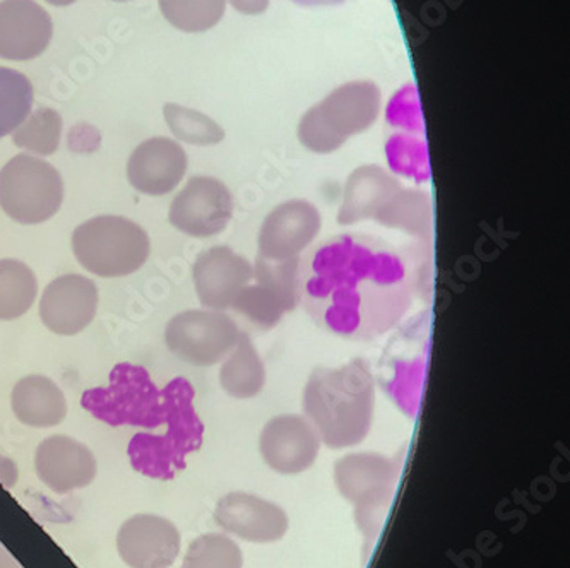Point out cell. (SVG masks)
Segmentation results:
<instances>
[{"instance_id":"27","label":"cell","mask_w":570,"mask_h":568,"mask_svg":"<svg viewBox=\"0 0 570 568\" xmlns=\"http://www.w3.org/2000/svg\"><path fill=\"white\" fill-rule=\"evenodd\" d=\"M33 85L19 70L0 67V139L14 133L33 108Z\"/></svg>"},{"instance_id":"28","label":"cell","mask_w":570,"mask_h":568,"mask_svg":"<svg viewBox=\"0 0 570 568\" xmlns=\"http://www.w3.org/2000/svg\"><path fill=\"white\" fill-rule=\"evenodd\" d=\"M158 4L171 27L186 33L212 30L226 11V0H158Z\"/></svg>"},{"instance_id":"26","label":"cell","mask_w":570,"mask_h":568,"mask_svg":"<svg viewBox=\"0 0 570 568\" xmlns=\"http://www.w3.org/2000/svg\"><path fill=\"white\" fill-rule=\"evenodd\" d=\"M62 117L52 108L31 111L27 120L12 133V143L33 156H52L60 146Z\"/></svg>"},{"instance_id":"34","label":"cell","mask_w":570,"mask_h":568,"mask_svg":"<svg viewBox=\"0 0 570 568\" xmlns=\"http://www.w3.org/2000/svg\"><path fill=\"white\" fill-rule=\"evenodd\" d=\"M235 11L245 16L263 14L269 8L271 0H228Z\"/></svg>"},{"instance_id":"11","label":"cell","mask_w":570,"mask_h":568,"mask_svg":"<svg viewBox=\"0 0 570 568\" xmlns=\"http://www.w3.org/2000/svg\"><path fill=\"white\" fill-rule=\"evenodd\" d=\"M240 334L230 315L200 309L171 317L165 327V343L181 362L213 366L237 346Z\"/></svg>"},{"instance_id":"4","label":"cell","mask_w":570,"mask_h":568,"mask_svg":"<svg viewBox=\"0 0 570 568\" xmlns=\"http://www.w3.org/2000/svg\"><path fill=\"white\" fill-rule=\"evenodd\" d=\"M174 395L175 379L158 389L145 366L119 363L111 370L108 385L82 392L81 407L110 427L156 430L167 424Z\"/></svg>"},{"instance_id":"6","label":"cell","mask_w":570,"mask_h":568,"mask_svg":"<svg viewBox=\"0 0 570 568\" xmlns=\"http://www.w3.org/2000/svg\"><path fill=\"white\" fill-rule=\"evenodd\" d=\"M381 107L382 92L375 82H346L302 117L296 129L298 140L308 151L330 155L350 137L374 126Z\"/></svg>"},{"instance_id":"29","label":"cell","mask_w":570,"mask_h":568,"mask_svg":"<svg viewBox=\"0 0 570 568\" xmlns=\"http://www.w3.org/2000/svg\"><path fill=\"white\" fill-rule=\"evenodd\" d=\"M232 309L257 327L271 329L282 321L286 312L295 311L296 306L269 286L256 283L247 284L242 290Z\"/></svg>"},{"instance_id":"30","label":"cell","mask_w":570,"mask_h":568,"mask_svg":"<svg viewBox=\"0 0 570 568\" xmlns=\"http://www.w3.org/2000/svg\"><path fill=\"white\" fill-rule=\"evenodd\" d=\"M164 115L171 134L187 145L215 146L225 139V130L218 123L193 108L167 104Z\"/></svg>"},{"instance_id":"3","label":"cell","mask_w":570,"mask_h":568,"mask_svg":"<svg viewBox=\"0 0 570 568\" xmlns=\"http://www.w3.org/2000/svg\"><path fill=\"white\" fill-rule=\"evenodd\" d=\"M362 222L401 229L425 242L432 233V203L426 193L404 187L385 168L365 165L350 175L337 210L341 226Z\"/></svg>"},{"instance_id":"9","label":"cell","mask_w":570,"mask_h":568,"mask_svg":"<svg viewBox=\"0 0 570 568\" xmlns=\"http://www.w3.org/2000/svg\"><path fill=\"white\" fill-rule=\"evenodd\" d=\"M63 180L49 161L18 155L0 170V207L19 225H41L59 213Z\"/></svg>"},{"instance_id":"18","label":"cell","mask_w":570,"mask_h":568,"mask_svg":"<svg viewBox=\"0 0 570 568\" xmlns=\"http://www.w3.org/2000/svg\"><path fill=\"white\" fill-rule=\"evenodd\" d=\"M259 451L273 471L301 474L317 461L321 439L307 418L282 414L267 421L261 432Z\"/></svg>"},{"instance_id":"8","label":"cell","mask_w":570,"mask_h":568,"mask_svg":"<svg viewBox=\"0 0 570 568\" xmlns=\"http://www.w3.org/2000/svg\"><path fill=\"white\" fill-rule=\"evenodd\" d=\"M432 317L422 311L391 337L379 360L377 382L401 413L416 418L429 370Z\"/></svg>"},{"instance_id":"16","label":"cell","mask_w":570,"mask_h":568,"mask_svg":"<svg viewBox=\"0 0 570 568\" xmlns=\"http://www.w3.org/2000/svg\"><path fill=\"white\" fill-rule=\"evenodd\" d=\"M180 545L177 526L158 513H136L117 532V551L129 568H170Z\"/></svg>"},{"instance_id":"21","label":"cell","mask_w":570,"mask_h":568,"mask_svg":"<svg viewBox=\"0 0 570 568\" xmlns=\"http://www.w3.org/2000/svg\"><path fill=\"white\" fill-rule=\"evenodd\" d=\"M216 525L244 541L275 542L288 531V516L282 507L257 494L232 491L216 503Z\"/></svg>"},{"instance_id":"12","label":"cell","mask_w":570,"mask_h":568,"mask_svg":"<svg viewBox=\"0 0 570 568\" xmlns=\"http://www.w3.org/2000/svg\"><path fill=\"white\" fill-rule=\"evenodd\" d=\"M385 117L391 127L390 137L385 140V156L391 170L416 184H425L432 174L422 108L415 86L406 85L396 91L387 105Z\"/></svg>"},{"instance_id":"38","label":"cell","mask_w":570,"mask_h":568,"mask_svg":"<svg viewBox=\"0 0 570 568\" xmlns=\"http://www.w3.org/2000/svg\"><path fill=\"white\" fill-rule=\"evenodd\" d=\"M114 2H127V0H114Z\"/></svg>"},{"instance_id":"15","label":"cell","mask_w":570,"mask_h":568,"mask_svg":"<svg viewBox=\"0 0 570 568\" xmlns=\"http://www.w3.org/2000/svg\"><path fill=\"white\" fill-rule=\"evenodd\" d=\"M97 283L81 274H63L47 284L40 298L41 322L57 336H76L97 317Z\"/></svg>"},{"instance_id":"32","label":"cell","mask_w":570,"mask_h":568,"mask_svg":"<svg viewBox=\"0 0 570 568\" xmlns=\"http://www.w3.org/2000/svg\"><path fill=\"white\" fill-rule=\"evenodd\" d=\"M100 148V133L94 127L78 126L69 133V149L75 153H94Z\"/></svg>"},{"instance_id":"33","label":"cell","mask_w":570,"mask_h":568,"mask_svg":"<svg viewBox=\"0 0 570 568\" xmlns=\"http://www.w3.org/2000/svg\"><path fill=\"white\" fill-rule=\"evenodd\" d=\"M19 481V468L12 459L0 456V484L2 487L14 488Z\"/></svg>"},{"instance_id":"20","label":"cell","mask_w":570,"mask_h":568,"mask_svg":"<svg viewBox=\"0 0 570 568\" xmlns=\"http://www.w3.org/2000/svg\"><path fill=\"white\" fill-rule=\"evenodd\" d=\"M189 158L177 140L153 137L134 149L127 161L130 187L145 196L161 197L174 193L187 174Z\"/></svg>"},{"instance_id":"24","label":"cell","mask_w":570,"mask_h":568,"mask_svg":"<svg viewBox=\"0 0 570 568\" xmlns=\"http://www.w3.org/2000/svg\"><path fill=\"white\" fill-rule=\"evenodd\" d=\"M219 385L235 399L256 398L266 385V369L247 334H240L237 346L223 360Z\"/></svg>"},{"instance_id":"25","label":"cell","mask_w":570,"mask_h":568,"mask_svg":"<svg viewBox=\"0 0 570 568\" xmlns=\"http://www.w3.org/2000/svg\"><path fill=\"white\" fill-rule=\"evenodd\" d=\"M38 296V280L28 264L0 261V321H16L30 312Z\"/></svg>"},{"instance_id":"14","label":"cell","mask_w":570,"mask_h":568,"mask_svg":"<svg viewBox=\"0 0 570 568\" xmlns=\"http://www.w3.org/2000/svg\"><path fill=\"white\" fill-rule=\"evenodd\" d=\"M323 226V216L314 204L292 199L279 204L264 219L257 238V257L282 263L302 257Z\"/></svg>"},{"instance_id":"7","label":"cell","mask_w":570,"mask_h":568,"mask_svg":"<svg viewBox=\"0 0 570 568\" xmlns=\"http://www.w3.org/2000/svg\"><path fill=\"white\" fill-rule=\"evenodd\" d=\"M71 245L82 270L105 280L138 273L151 254L146 229L124 216L104 215L81 223Z\"/></svg>"},{"instance_id":"36","label":"cell","mask_w":570,"mask_h":568,"mask_svg":"<svg viewBox=\"0 0 570 568\" xmlns=\"http://www.w3.org/2000/svg\"><path fill=\"white\" fill-rule=\"evenodd\" d=\"M295 4L305 6V8H314V6H334L345 2V0H292Z\"/></svg>"},{"instance_id":"23","label":"cell","mask_w":570,"mask_h":568,"mask_svg":"<svg viewBox=\"0 0 570 568\" xmlns=\"http://www.w3.org/2000/svg\"><path fill=\"white\" fill-rule=\"evenodd\" d=\"M11 408L19 423L31 429H52L67 417L62 389L45 375L22 376L11 392Z\"/></svg>"},{"instance_id":"22","label":"cell","mask_w":570,"mask_h":568,"mask_svg":"<svg viewBox=\"0 0 570 568\" xmlns=\"http://www.w3.org/2000/svg\"><path fill=\"white\" fill-rule=\"evenodd\" d=\"M52 35V18L35 0L0 2V59H37L49 47Z\"/></svg>"},{"instance_id":"13","label":"cell","mask_w":570,"mask_h":568,"mask_svg":"<svg viewBox=\"0 0 570 568\" xmlns=\"http://www.w3.org/2000/svg\"><path fill=\"white\" fill-rule=\"evenodd\" d=\"M234 209V196L226 184L208 175H196L171 200L168 219L180 233L209 238L228 226Z\"/></svg>"},{"instance_id":"31","label":"cell","mask_w":570,"mask_h":568,"mask_svg":"<svg viewBox=\"0 0 570 568\" xmlns=\"http://www.w3.org/2000/svg\"><path fill=\"white\" fill-rule=\"evenodd\" d=\"M244 554L230 536L208 532L190 542L181 568H242Z\"/></svg>"},{"instance_id":"37","label":"cell","mask_w":570,"mask_h":568,"mask_svg":"<svg viewBox=\"0 0 570 568\" xmlns=\"http://www.w3.org/2000/svg\"><path fill=\"white\" fill-rule=\"evenodd\" d=\"M45 2L57 6V8H66V6L75 4L76 0H45Z\"/></svg>"},{"instance_id":"10","label":"cell","mask_w":570,"mask_h":568,"mask_svg":"<svg viewBox=\"0 0 570 568\" xmlns=\"http://www.w3.org/2000/svg\"><path fill=\"white\" fill-rule=\"evenodd\" d=\"M400 472V459L372 452L345 456L334 466L337 490L355 506L356 522L372 539L393 502Z\"/></svg>"},{"instance_id":"1","label":"cell","mask_w":570,"mask_h":568,"mask_svg":"<svg viewBox=\"0 0 570 568\" xmlns=\"http://www.w3.org/2000/svg\"><path fill=\"white\" fill-rule=\"evenodd\" d=\"M416 271L390 242L365 233H337L301 258V302L312 321L334 336L372 341L390 333L412 309Z\"/></svg>"},{"instance_id":"2","label":"cell","mask_w":570,"mask_h":568,"mask_svg":"<svg viewBox=\"0 0 570 568\" xmlns=\"http://www.w3.org/2000/svg\"><path fill=\"white\" fill-rule=\"evenodd\" d=\"M302 404L324 445L334 451L358 445L374 423L375 381L371 365L355 359L337 369L318 366L308 376Z\"/></svg>"},{"instance_id":"17","label":"cell","mask_w":570,"mask_h":568,"mask_svg":"<svg viewBox=\"0 0 570 568\" xmlns=\"http://www.w3.org/2000/svg\"><path fill=\"white\" fill-rule=\"evenodd\" d=\"M253 277V264L226 245L200 252L193 267L197 298L209 311L225 312L232 309Z\"/></svg>"},{"instance_id":"19","label":"cell","mask_w":570,"mask_h":568,"mask_svg":"<svg viewBox=\"0 0 570 568\" xmlns=\"http://www.w3.org/2000/svg\"><path fill=\"white\" fill-rule=\"evenodd\" d=\"M35 471L53 493L67 494L94 483L98 462L91 449L79 440L52 435L38 443Z\"/></svg>"},{"instance_id":"5","label":"cell","mask_w":570,"mask_h":568,"mask_svg":"<svg viewBox=\"0 0 570 568\" xmlns=\"http://www.w3.org/2000/svg\"><path fill=\"white\" fill-rule=\"evenodd\" d=\"M193 384L187 379H175L174 404L159 435L138 433L129 442L130 464L136 471L153 480H171L186 469L187 456L203 447L204 423L194 408Z\"/></svg>"},{"instance_id":"35","label":"cell","mask_w":570,"mask_h":568,"mask_svg":"<svg viewBox=\"0 0 570 568\" xmlns=\"http://www.w3.org/2000/svg\"><path fill=\"white\" fill-rule=\"evenodd\" d=\"M0 568H22L21 564L9 554L8 548L0 542Z\"/></svg>"}]
</instances>
